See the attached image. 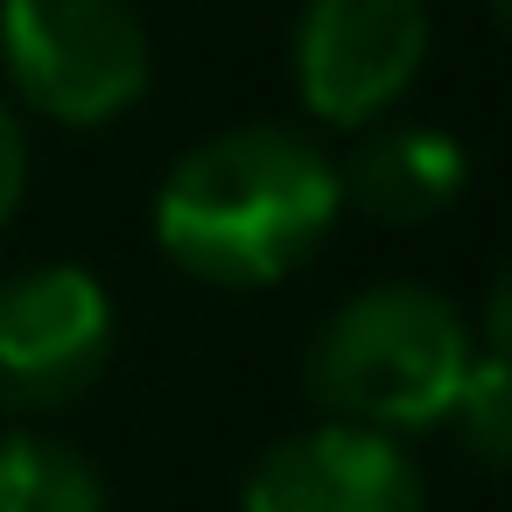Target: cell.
Wrapping results in <instances>:
<instances>
[{
    "label": "cell",
    "mask_w": 512,
    "mask_h": 512,
    "mask_svg": "<svg viewBox=\"0 0 512 512\" xmlns=\"http://www.w3.org/2000/svg\"><path fill=\"white\" fill-rule=\"evenodd\" d=\"M484 8H491V22H498V29L512 36V0H484Z\"/></svg>",
    "instance_id": "cell-12"
},
{
    "label": "cell",
    "mask_w": 512,
    "mask_h": 512,
    "mask_svg": "<svg viewBox=\"0 0 512 512\" xmlns=\"http://www.w3.org/2000/svg\"><path fill=\"white\" fill-rule=\"evenodd\" d=\"M22 197H29V127L0 99V225H15Z\"/></svg>",
    "instance_id": "cell-10"
},
{
    "label": "cell",
    "mask_w": 512,
    "mask_h": 512,
    "mask_svg": "<svg viewBox=\"0 0 512 512\" xmlns=\"http://www.w3.org/2000/svg\"><path fill=\"white\" fill-rule=\"evenodd\" d=\"M442 428L484 470H512V365L491 358V351H477L470 372H463V386H456V400H449V414H442Z\"/></svg>",
    "instance_id": "cell-9"
},
{
    "label": "cell",
    "mask_w": 512,
    "mask_h": 512,
    "mask_svg": "<svg viewBox=\"0 0 512 512\" xmlns=\"http://www.w3.org/2000/svg\"><path fill=\"white\" fill-rule=\"evenodd\" d=\"M344 183V211H358L365 225L386 232H421L435 218H449L470 190V148L442 127H365V141L351 148V162H337Z\"/></svg>",
    "instance_id": "cell-7"
},
{
    "label": "cell",
    "mask_w": 512,
    "mask_h": 512,
    "mask_svg": "<svg viewBox=\"0 0 512 512\" xmlns=\"http://www.w3.org/2000/svg\"><path fill=\"white\" fill-rule=\"evenodd\" d=\"M477 358V330L428 281H365L351 288L302 351V393L323 421L421 435L442 428L463 372Z\"/></svg>",
    "instance_id": "cell-2"
},
{
    "label": "cell",
    "mask_w": 512,
    "mask_h": 512,
    "mask_svg": "<svg viewBox=\"0 0 512 512\" xmlns=\"http://www.w3.org/2000/svg\"><path fill=\"white\" fill-rule=\"evenodd\" d=\"M428 64L421 0H302L288 78L316 127L365 134L379 127Z\"/></svg>",
    "instance_id": "cell-4"
},
{
    "label": "cell",
    "mask_w": 512,
    "mask_h": 512,
    "mask_svg": "<svg viewBox=\"0 0 512 512\" xmlns=\"http://www.w3.org/2000/svg\"><path fill=\"white\" fill-rule=\"evenodd\" d=\"M0 71L36 120L113 127L155 85V43L134 0H0Z\"/></svg>",
    "instance_id": "cell-3"
},
{
    "label": "cell",
    "mask_w": 512,
    "mask_h": 512,
    "mask_svg": "<svg viewBox=\"0 0 512 512\" xmlns=\"http://www.w3.org/2000/svg\"><path fill=\"white\" fill-rule=\"evenodd\" d=\"M0 512H113V491L85 449L50 428L0 435Z\"/></svg>",
    "instance_id": "cell-8"
},
{
    "label": "cell",
    "mask_w": 512,
    "mask_h": 512,
    "mask_svg": "<svg viewBox=\"0 0 512 512\" xmlns=\"http://www.w3.org/2000/svg\"><path fill=\"white\" fill-rule=\"evenodd\" d=\"M239 512H428V477L400 435L316 421L253 456Z\"/></svg>",
    "instance_id": "cell-6"
},
{
    "label": "cell",
    "mask_w": 512,
    "mask_h": 512,
    "mask_svg": "<svg viewBox=\"0 0 512 512\" xmlns=\"http://www.w3.org/2000/svg\"><path fill=\"white\" fill-rule=\"evenodd\" d=\"M113 365V295L92 267L43 260L0 281V414L43 421Z\"/></svg>",
    "instance_id": "cell-5"
},
{
    "label": "cell",
    "mask_w": 512,
    "mask_h": 512,
    "mask_svg": "<svg viewBox=\"0 0 512 512\" xmlns=\"http://www.w3.org/2000/svg\"><path fill=\"white\" fill-rule=\"evenodd\" d=\"M344 218L337 155L281 120L218 127L155 183V246L204 288H274L323 253Z\"/></svg>",
    "instance_id": "cell-1"
},
{
    "label": "cell",
    "mask_w": 512,
    "mask_h": 512,
    "mask_svg": "<svg viewBox=\"0 0 512 512\" xmlns=\"http://www.w3.org/2000/svg\"><path fill=\"white\" fill-rule=\"evenodd\" d=\"M477 351H491V358H505L512 365V260L491 274V288H484V323H477Z\"/></svg>",
    "instance_id": "cell-11"
}]
</instances>
